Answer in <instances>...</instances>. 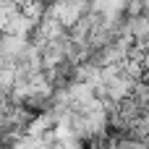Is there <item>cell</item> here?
Returning <instances> with one entry per match:
<instances>
[{
  "label": "cell",
  "mask_w": 149,
  "mask_h": 149,
  "mask_svg": "<svg viewBox=\"0 0 149 149\" xmlns=\"http://www.w3.org/2000/svg\"><path fill=\"white\" fill-rule=\"evenodd\" d=\"M37 24L31 21V18H26L21 10L18 13H13V16H8V21H5V29H3V34H13V37H26L29 39V34H31V29H34Z\"/></svg>",
  "instance_id": "cell-1"
}]
</instances>
